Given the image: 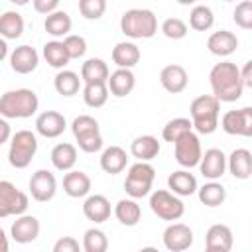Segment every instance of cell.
I'll list each match as a JSON object with an SVG mask.
<instances>
[{"label":"cell","instance_id":"6da1fadb","mask_svg":"<svg viewBox=\"0 0 252 252\" xmlns=\"http://www.w3.org/2000/svg\"><path fill=\"white\" fill-rule=\"evenodd\" d=\"M209 83H211L213 94L220 102H234L242 96V91H244L240 69L232 61H220L213 65L209 73Z\"/></svg>","mask_w":252,"mask_h":252},{"label":"cell","instance_id":"7a4b0ae2","mask_svg":"<svg viewBox=\"0 0 252 252\" xmlns=\"http://www.w3.org/2000/svg\"><path fill=\"white\" fill-rule=\"evenodd\" d=\"M39 98L32 89L6 91L0 96V114L4 118H30L37 112Z\"/></svg>","mask_w":252,"mask_h":252},{"label":"cell","instance_id":"3957f363","mask_svg":"<svg viewBox=\"0 0 252 252\" xmlns=\"http://www.w3.org/2000/svg\"><path fill=\"white\" fill-rule=\"evenodd\" d=\"M120 30L132 39H150L158 33V18L148 8L126 10L120 18Z\"/></svg>","mask_w":252,"mask_h":252},{"label":"cell","instance_id":"277c9868","mask_svg":"<svg viewBox=\"0 0 252 252\" xmlns=\"http://www.w3.org/2000/svg\"><path fill=\"white\" fill-rule=\"evenodd\" d=\"M189 112H191L193 128L199 134H213L219 126L220 100L215 94H201L191 102Z\"/></svg>","mask_w":252,"mask_h":252},{"label":"cell","instance_id":"5b68a950","mask_svg":"<svg viewBox=\"0 0 252 252\" xmlns=\"http://www.w3.org/2000/svg\"><path fill=\"white\" fill-rule=\"evenodd\" d=\"M156 179V169L154 165H150L148 161H136L128 167L126 179H124V191L128 197L134 199H142L146 195H150L152 185Z\"/></svg>","mask_w":252,"mask_h":252},{"label":"cell","instance_id":"8992f818","mask_svg":"<svg viewBox=\"0 0 252 252\" xmlns=\"http://www.w3.org/2000/svg\"><path fill=\"white\" fill-rule=\"evenodd\" d=\"M37 152V138L32 130H18L10 140L8 161L16 169H24L32 163Z\"/></svg>","mask_w":252,"mask_h":252},{"label":"cell","instance_id":"52a82bcc","mask_svg":"<svg viewBox=\"0 0 252 252\" xmlns=\"http://www.w3.org/2000/svg\"><path fill=\"white\" fill-rule=\"evenodd\" d=\"M73 136L77 140V146L87 152V154H94L98 150H102V136H100V128L96 118L89 116V114H81L73 120L71 124Z\"/></svg>","mask_w":252,"mask_h":252},{"label":"cell","instance_id":"ba28073f","mask_svg":"<svg viewBox=\"0 0 252 252\" xmlns=\"http://www.w3.org/2000/svg\"><path fill=\"white\" fill-rule=\"evenodd\" d=\"M150 209L156 217L163 219V220H179L185 213V205L179 199V195H175L173 191L167 189H156L150 195Z\"/></svg>","mask_w":252,"mask_h":252},{"label":"cell","instance_id":"9c48e42d","mask_svg":"<svg viewBox=\"0 0 252 252\" xmlns=\"http://www.w3.org/2000/svg\"><path fill=\"white\" fill-rule=\"evenodd\" d=\"M173 154H175V161L181 167H199L201 158H203V150H201V140L199 136L191 130L187 134H183L177 142H173Z\"/></svg>","mask_w":252,"mask_h":252},{"label":"cell","instance_id":"30bf717a","mask_svg":"<svg viewBox=\"0 0 252 252\" xmlns=\"http://www.w3.org/2000/svg\"><path fill=\"white\" fill-rule=\"evenodd\" d=\"M30 201H28V195L24 191H20L14 183L10 181H0V217L6 219V217H18V215H24L26 209H28Z\"/></svg>","mask_w":252,"mask_h":252},{"label":"cell","instance_id":"8fae6325","mask_svg":"<svg viewBox=\"0 0 252 252\" xmlns=\"http://www.w3.org/2000/svg\"><path fill=\"white\" fill-rule=\"evenodd\" d=\"M30 193L35 201L39 203H47L55 197L57 193V179L49 169H37L32 177H30Z\"/></svg>","mask_w":252,"mask_h":252},{"label":"cell","instance_id":"7c38bea8","mask_svg":"<svg viewBox=\"0 0 252 252\" xmlns=\"http://www.w3.org/2000/svg\"><path fill=\"white\" fill-rule=\"evenodd\" d=\"M228 169V158L222 154V150L219 148H211L203 154L201 163H199V171L205 179L209 181H217L224 175V171Z\"/></svg>","mask_w":252,"mask_h":252},{"label":"cell","instance_id":"4fadbf2b","mask_svg":"<svg viewBox=\"0 0 252 252\" xmlns=\"http://www.w3.org/2000/svg\"><path fill=\"white\" fill-rule=\"evenodd\" d=\"M193 244V230L183 222H171L163 230V246L171 252H183Z\"/></svg>","mask_w":252,"mask_h":252},{"label":"cell","instance_id":"5bb4252c","mask_svg":"<svg viewBox=\"0 0 252 252\" xmlns=\"http://www.w3.org/2000/svg\"><path fill=\"white\" fill-rule=\"evenodd\" d=\"M39 220L33 215H18L10 226V236L18 244H28L39 236Z\"/></svg>","mask_w":252,"mask_h":252},{"label":"cell","instance_id":"9a60e30c","mask_svg":"<svg viewBox=\"0 0 252 252\" xmlns=\"http://www.w3.org/2000/svg\"><path fill=\"white\" fill-rule=\"evenodd\" d=\"M67 128V120L57 110H45L35 118V130L43 138H59Z\"/></svg>","mask_w":252,"mask_h":252},{"label":"cell","instance_id":"2e32d148","mask_svg":"<svg viewBox=\"0 0 252 252\" xmlns=\"http://www.w3.org/2000/svg\"><path fill=\"white\" fill-rule=\"evenodd\" d=\"M159 83L161 87L171 93V94H179L187 89V83H189V75L185 71V67L177 65V63H171V65H165L161 71H159Z\"/></svg>","mask_w":252,"mask_h":252},{"label":"cell","instance_id":"e0dca14e","mask_svg":"<svg viewBox=\"0 0 252 252\" xmlns=\"http://www.w3.org/2000/svg\"><path fill=\"white\" fill-rule=\"evenodd\" d=\"M37 63H39V55H37L35 47H32V45H18L10 53V67H12V71H16L20 75H28V73L35 71Z\"/></svg>","mask_w":252,"mask_h":252},{"label":"cell","instance_id":"ac0fdd59","mask_svg":"<svg viewBox=\"0 0 252 252\" xmlns=\"http://www.w3.org/2000/svg\"><path fill=\"white\" fill-rule=\"evenodd\" d=\"M234 244V236L230 226L226 224H213L209 226L207 234H205V248L209 252H228Z\"/></svg>","mask_w":252,"mask_h":252},{"label":"cell","instance_id":"d6986e66","mask_svg":"<svg viewBox=\"0 0 252 252\" xmlns=\"http://www.w3.org/2000/svg\"><path fill=\"white\" fill-rule=\"evenodd\" d=\"M236 47H238V37L228 30L213 32L207 39V49L217 57H228L236 51Z\"/></svg>","mask_w":252,"mask_h":252},{"label":"cell","instance_id":"ffe728a7","mask_svg":"<svg viewBox=\"0 0 252 252\" xmlns=\"http://www.w3.org/2000/svg\"><path fill=\"white\" fill-rule=\"evenodd\" d=\"M110 213H112L110 201H108L104 195H98V193L87 195V199H85V203H83V215H85L91 222L100 224V222H104V220L110 219Z\"/></svg>","mask_w":252,"mask_h":252},{"label":"cell","instance_id":"44dd1931","mask_svg":"<svg viewBox=\"0 0 252 252\" xmlns=\"http://www.w3.org/2000/svg\"><path fill=\"white\" fill-rule=\"evenodd\" d=\"M63 191L73 197V199H81V197H87L91 193V177L85 173V171H77V169H71L65 173L63 177Z\"/></svg>","mask_w":252,"mask_h":252},{"label":"cell","instance_id":"7402d4cb","mask_svg":"<svg viewBox=\"0 0 252 252\" xmlns=\"http://www.w3.org/2000/svg\"><path fill=\"white\" fill-rule=\"evenodd\" d=\"M126 163H128V156H126V150L120 146H108L100 154V169L110 175L122 173L126 169Z\"/></svg>","mask_w":252,"mask_h":252},{"label":"cell","instance_id":"603a6c76","mask_svg":"<svg viewBox=\"0 0 252 252\" xmlns=\"http://www.w3.org/2000/svg\"><path fill=\"white\" fill-rule=\"evenodd\" d=\"M106 83H108L110 93H112L114 96L122 98V96L130 94V93L134 91V87H136V77H134L132 69H122V67H118L116 71L110 73V77H108Z\"/></svg>","mask_w":252,"mask_h":252},{"label":"cell","instance_id":"cb8c5ba5","mask_svg":"<svg viewBox=\"0 0 252 252\" xmlns=\"http://www.w3.org/2000/svg\"><path fill=\"white\" fill-rule=\"evenodd\" d=\"M228 171L234 179H248L252 175V154L246 148H236L228 156Z\"/></svg>","mask_w":252,"mask_h":252},{"label":"cell","instance_id":"d4e9b609","mask_svg":"<svg viewBox=\"0 0 252 252\" xmlns=\"http://www.w3.org/2000/svg\"><path fill=\"white\" fill-rule=\"evenodd\" d=\"M159 150H161V146H159L158 138H156V136H150V134L138 136V138H134L132 144H130V154H132L136 159H140V161H150V159L158 158Z\"/></svg>","mask_w":252,"mask_h":252},{"label":"cell","instance_id":"484cf974","mask_svg":"<svg viewBox=\"0 0 252 252\" xmlns=\"http://www.w3.org/2000/svg\"><path fill=\"white\" fill-rule=\"evenodd\" d=\"M140 47L132 41H120L112 47V61L116 67H122V69H132L138 65L140 61Z\"/></svg>","mask_w":252,"mask_h":252},{"label":"cell","instance_id":"4316f807","mask_svg":"<svg viewBox=\"0 0 252 252\" xmlns=\"http://www.w3.org/2000/svg\"><path fill=\"white\" fill-rule=\"evenodd\" d=\"M49 158H51V163H53L55 169L71 171L75 167V163H77V148L73 144H69V142L55 144L51 154H49Z\"/></svg>","mask_w":252,"mask_h":252},{"label":"cell","instance_id":"83f0119b","mask_svg":"<svg viewBox=\"0 0 252 252\" xmlns=\"http://www.w3.org/2000/svg\"><path fill=\"white\" fill-rule=\"evenodd\" d=\"M167 187H169V191H173V193L179 195V197H189V195L197 193V189H199L195 175L189 173L187 169L173 171V173L167 177Z\"/></svg>","mask_w":252,"mask_h":252},{"label":"cell","instance_id":"f1b7e54d","mask_svg":"<svg viewBox=\"0 0 252 252\" xmlns=\"http://www.w3.org/2000/svg\"><path fill=\"white\" fill-rule=\"evenodd\" d=\"M43 28L53 37H65V35H69L71 28H73V22H71V16L65 10H55V12L45 16Z\"/></svg>","mask_w":252,"mask_h":252},{"label":"cell","instance_id":"f546056e","mask_svg":"<svg viewBox=\"0 0 252 252\" xmlns=\"http://www.w3.org/2000/svg\"><path fill=\"white\" fill-rule=\"evenodd\" d=\"M114 217L124 226H136L140 222V219H142V209H140V205L136 203L134 197L120 199L116 203V207H114Z\"/></svg>","mask_w":252,"mask_h":252},{"label":"cell","instance_id":"4dcf8cb0","mask_svg":"<svg viewBox=\"0 0 252 252\" xmlns=\"http://www.w3.org/2000/svg\"><path fill=\"white\" fill-rule=\"evenodd\" d=\"M108 83L106 81H96V83H85L83 87V100L91 108H100L108 100Z\"/></svg>","mask_w":252,"mask_h":252},{"label":"cell","instance_id":"1f68e13d","mask_svg":"<svg viewBox=\"0 0 252 252\" xmlns=\"http://www.w3.org/2000/svg\"><path fill=\"white\" fill-rule=\"evenodd\" d=\"M81 81L83 77H79L75 71L69 69H59V73L53 79V87L61 96H73L79 93L81 89Z\"/></svg>","mask_w":252,"mask_h":252},{"label":"cell","instance_id":"d6a6232c","mask_svg":"<svg viewBox=\"0 0 252 252\" xmlns=\"http://www.w3.org/2000/svg\"><path fill=\"white\" fill-rule=\"evenodd\" d=\"M81 77L83 83H96V81H108L110 71L104 59L100 57H91L81 65Z\"/></svg>","mask_w":252,"mask_h":252},{"label":"cell","instance_id":"836d02e7","mask_svg":"<svg viewBox=\"0 0 252 252\" xmlns=\"http://www.w3.org/2000/svg\"><path fill=\"white\" fill-rule=\"evenodd\" d=\"M24 33V18L22 14L8 10L0 16V35L4 39H18Z\"/></svg>","mask_w":252,"mask_h":252},{"label":"cell","instance_id":"e575fe53","mask_svg":"<svg viewBox=\"0 0 252 252\" xmlns=\"http://www.w3.org/2000/svg\"><path fill=\"white\" fill-rule=\"evenodd\" d=\"M43 57H45L47 65H51L53 69H63L71 61V57H69V53L65 49V43L59 41V39L47 41L43 45Z\"/></svg>","mask_w":252,"mask_h":252},{"label":"cell","instance_id":"d590c367","mask_svg":"<svg viewBox=\"0 0 252 252\" xmlns=\"http://www.w3.org/2000/svg\"><path fill=\"white\" fill-rule=\"evenodd\" d=\"M197 195H199V201L205 207H219L226 199V189L219 181H209V183H205L203 187L197 189Z\"/></svg>","mask_w":252,"mask_h":252},{"label":"cell","instance_id":"8d00e7d4","mask_svg":"<svg viewBox=\"0 0 252 252\" xmlns=\"http://www.w3.org/2000/svg\"><path fill=\"white\" fill-rule=\"evenodd\" d=\"M215 24V14L209 6L205 4H199V6H193L191 14H189V26L197 32H207L211 30Z\"/></svg>","mask_w":252,"mask_h":252},{"label":"cell","instance_id":"74e56055","mask_svg":"<svg viewBox=\"0 0 252 252\" xmlns=\"http://www.w3.org/2000/svg\"><path fill=\"white\" fill-rule=\"evenodd\" d=\"M193 130V120H189V118H183V116H179V118H171L165 126H163V130H161V138L165 140V142H177L183 134H187V132H191Z\"/></svg>","mask_w":252,"mask_h":252},{"label":"cell","instance_id":"f35d334b","mask_svg":"<svg viewBox=\"0 0 252 252\" xmlns=\"http://www.w3.org/2000/svg\"><path fill=\"white\" fill-rule=\"evenodd\" d=\"M106 248H108V238H106L104 230L94 228V226L85 230V236H83L85 252H106Z\"/></svg>","mask_w":252,"mask_h":252},{"label":"cell","instance_id":"ab89813d","mask_svg":"<svg viewBox=\"0 0 252 252\" xmlns=\"http://www.w3.org/2000/svg\"><path fill=\"white\" fill-rule=\"evenodd\" d=\"M189 28L181 18H167L161 24V33L169 39H183L187 35Z\"/></svg>","mask_w":252,"mask_h":252},{"label":"cell","instance_id":"60d3db41","mask_svg":"<svg viewBox=\"0 0 252 252\" xmlns=\"http://www.w3.org/2000/svg\"><path fill=\"white\" fill-rule=\"evenodd\" d=\"M232 20L242 30H252V0H242L232 12Z\"/></svg>","mask_w":252,"mask_h":252},{"label":"cell","instance_id":"b9f144b4","mask_svg":"<svg viewBox=\"0 0 252 252\" xmlns=\"http://www.w3.org/2000/svg\"><path fill=\"white\" fill-rule=\"evenodd\" d=\"M79 12L87 20H98L106 12V0H79Z\"/></svg>","mask_w":252,"mask_h":252},{"label":"cell","instance_id":"7bdbcfd3","mask_svg":"<svg viewBox=\"0 0 252 252\" xmlns=\"http://www.w3.org/2000/svg\"><path fill=\"white\" fill-rule=\"evenodd\" d=\"M63 43H65V49L69 53L71 59H79L87 53V41L83 35H75V33H69L63 37Z\"/></svg>","mask_w":252,"mask_h":252},{"label":"cell","instance_id":"ee69618b","mask_svg":"<svg viewBox=\"0 0 252 252\" xmlns=\"http://www.w3.org/2000/svg\"><path fill=\"white\" fill-rule=\"evenodd\" d=\"M79 250H81V244L73 236H63L53 244V252H79Z\"/></svg>","mask_w":252,"mask_h":252},{"label":"cell","instance_id":"f6af8a7d","mask_svg":"<svg viewBox=\"0 0 252 252\" xmlns=\"http://www.w3.org/2000/svg\"><path fill=\"white\" fill-rule=\"evenodd\" d=\"M240 110V136H252V106L238 108Z\"/></svg>","mask_w":252,"mask_h":252},{"label":"cell","instance_id":"bcb514c9","mask_svg":"<svg viewBox=\"0 0 252 252\" xmlns=\"http://www.w3.org/2000/svg\"><path fill=\"white\" fill-rule=\"evenodd\" d=\"M32 2H33V10L37 14H45V16L55 12L59 6V0H32Z\"/></svg>","mask_w":252,"mask_h":252},{"label":"cell","instance_id":"7dc6e473","mask_svg":"<svg viewBox=\"0 0 252 252\" xmlns=\"http://www.w3.org/2000/svg\"><path fill=\"white\" fill-rule=\"evenodd\" d=\"M240 75H242L244 87H250V89H252V59L246 61V65L240 69Z\"/></svg>","mask_w":252,"mask_h":252},{"label":"cell","instance_id":"c3c4849f","mask_svg":"<svg viewBox=\"0 0 252 252\" xmlns=\"http://www.w3.org/2000/svg\"><path fill=\"white\" fill-rule=\"evenodd\" d=\"M8 138H10V124L4 118V120H0V144L8 142Z\"/></svg>","mask_w":252,"mask_h":252},{"label":"cell","instance_id":"681fc988","mask_svg":"<svg viewBox=\"0 0 252 252\" xmlns=\"http://www.w3.org/2000/svg\"><path fill=\"white\" fill-rule=\"evenodd\" d=\"M0 47H2V57H6V53H8V47H6V39H4V41H0Z\"/></svg>","mask_w":252,"mask_h":252},{"label":"cell","instance_id":"f907efd6","mask_svg":"<svg viewBox=\"0 0 252 252\" xmlns=\"http://www.w3.org/2000/svg\"><path fill=\"white\" fill-rule=\"evenodd\" d=\"M10 2H12V4H16V6H26L30 0H10Z\"/></svg>","mask_w":252,"mask_h":252},{"label":"cell","instance_id":"816d5d0a","mask_svg":"<svg viewBox=\"0 0 252 252\" xmlns=\"http://www.w3.org/2000/svg\"><path fill=\"white\" fill-rule=\"evenodd\" d=\"M177 4H181V6H189V4H193V2H197V0H175Z\"/></svg>","mask_w":252,"mask_h":252},{"label":"cell","instance_id":"f5cc1de1","mask_svg":"<svg viewBox=\"0 0 252 252\" xmlns=\"http://www.w3.org/2000/svg\"><path fill=\"white\" fill-rule=\"evenodd\" d=\"M224 2H234V0H224Z\"/></svg>","mask_w":252,"mask_h":252}]
</instances>
